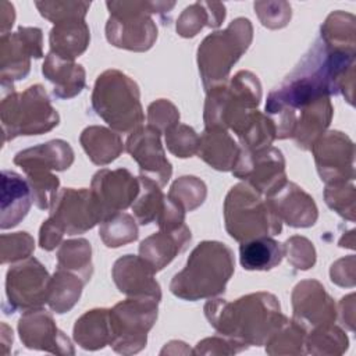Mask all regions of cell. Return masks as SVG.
Instances as JSON below:
<instances>
[{
  "mask_svg": "<svg viewBox=\"0 0 356 356\" xmlns=\"http://www.w3.org/2000/svg\"><path fill=\"white\" fill-rule=\"evenodd\" d=\"M261 100V85L250 71L236 72L229 82L207 90L204 103V129H231L241 132Z\"/></svg>",
  "mask_w": 356,
  "mask_h": 356,
  "instance_id": "cell-3",
  "label": "cell"
},
{
  "mask_svg": "<svg viewBox=\"0 0 356 356\" xmlns=\"http://www.w3.org/2000/svg\"><path fill=\"white\" fill-rule=\"evenodd\" d=\"M24 172L31 186L32 199L36 207L40 210L50 209L56 195L58 193V178L51 171L42 168H29Z\"/></svg>",
  "mask_w": 356,
  "mask_h": 356,
  "instance_id": "cell-40",
  "label": "cell"
},
{
  "mask_svg": "<svg viewBox=\"0 0 356 356\" xmlns=\"http://www.w3.org/2000/svg\"><path fill=\"white\" fill-rule=\"evenodd\" d=\"M154 268L140 256L125 254L113 266V280L127 296H150L161 300V289L154 278Z\"/></svg>",
  "mask_w": 356,
  "mask_h": 356,
  "instance_id": "cell-20",
  "label": "cell"
},
{
  "mask_svg": "<svg viewBox=\"0 0 356 356\" xmlns=\"http://www.w3.org/2000/svg\"><path fill=\"white\" fill-rule=\"evenodd\" d=\"M288 261L298 270H309L316 263L313 243L303 236H292L284 243Z\"/></svg>",
  "mask_w": 356,
  "mask_h": 356,
  "instance_id": "cell-46",
  "label": "cell"
},
{
  "mask_svg": "<svg viewBox=\"0 0 356 356\" xmlns=\"http://www.w3.org/2000/svg\"><path fill=\"white\" fill-rule=\"evenodd\" d=\"M277 217L293 228L314 225L318 213L310 195L293 182H285L277 192L266 197Z\"/></svg>",
  "mask_w": 356,
  "mask_h": 356,
  "instance_id": "cell-19",
  "label": "cell"
},
{
  "mask_svg": "<svg viewBox=\"0 0 356 356\" xmlns=\"http://www.w3.org/2000/svg\"><path fill=\"white\" fill-rule=\"evenodd\" d=\"M285 256L284 245L271 236L241 242L239 261L245 270L267 271L277 267Z\"/></svg>",
  "mask_w": 356,
  "mask_h": 356,
  "instance_id": "cell-28",
  "label": "cell"
},
{
  "mask_svg": "<svg viewBox=\"0 0 356 356\" xmlns=\"http://www.w3.org/2000/svg\"><path fill=\"white\" fill-rule=\"evenodd\" d=\"M42 29L19 26L14 33L0 38V76L1 86H13L14 81L24 79L31 70V57L43 56Z\"/></svg>",
  "mask_w": 356,
  "mask_h": 356,
  "instance_id": "cell-13",
  "label": "cell"
},
{
  "mask_svg": "<svg viewBox=\"0 0 356 356\" xmlns=\"http://www.w3.org/2000/svg\"><path fill=\"white\" fill-rule=\"evenodd\" d=\"M200 136L193 128L185 124H177L165 132L167 149L177 157L186 159L197 153Z\"/></svg>",
  "mask_w": 356,
  "mask_h": 356,
  "instance_id": "cell-43",
  "label": "cell"
},
{
  "mask_svg": "<svg viewBox=\"0 0 356 356\" xmlns=\"http://www.w3.org/2000/svg\"><path fill=\"white\" fill-rule=\"evenodd\" d=\"M18 334L29 349L50 352L54 355H74L68 337L60 331L50 313L42 307L24 312L18 321Z\"/></svg>",
  "mask_w": 356,
  "mask_h": 356,
  "instance_id": "cell-17",
  "label": "cell"
},
{
  "mask_svg": "<svg viewBox=\"0 0 356 356\" xmlns=\"http://www.w3.org/2000/svg\"><path fill=\"white\" fill-rule=\"evenodd\" d=\"M57 268L76 274L86 284L93 273L90 243L83 238L64 241L57 252Z\"/></svg>",
  "mask_w": 356,
  "mask_h": 356,
  "instance_id": "cell-34",
  "label": "cell"
},
{
  "mask_svg": "<svg viewBox=\"0 0 356 356\" xmlns=\"http://www.w3.org/2000/svg\"><path fill=\"white\" fill-rule=\"evenodd\" d=\"M89 40L90 32L83 18H72L54 24L49 35L50 51L72 61L86 50Z\"/></svg>",
  "mask_w": 356,
  "mask_h": 356,
  "instance_id": "cell-27",
  "label": "cell"
},
{
  "mask_svg": "<svg viewBox=\"0 0 356 356\" xmlns=\"http://www.w3.org/2000/svg\"><path fill=\"white\" fill-rule=\"evenodd\" d=\"M256 14L260 22L270 28H284L291 19V6L286 1H256Z\"/></svg>",
  "mask_w": 356,
  "mask_h": 356,
  "instance_id": "cell-47",
  "label": "cell"
},
{
  "mask_svg": "<svg viewBox=\"0 0 356 356\" xmlns=\"http://www.w3.org/2000/svg\"><path fill=\"white\" fill-rule=\"evenodd\" d=\"M355 17L343 11H335L321 25L320 40L331 50L355 53Z\"/></svg>",
  "mask_w": 356,
  "mask_h": 356,
  "instance_id": "cell-32",
  "label": "cell"
},
{
  "mask_svg": "<svg viewBox=\"0 0 356 356\" xmlns=\"http://www.w3.org/2000/svg\"><path fill=\"white\" fill-rule=\"evenodd\" d=\"M90 191L104 221L132 206L139 193V178L125 168H103L93 175Z\"/></svg>",
  "mask_w": 356,
  "mask_h": 356,
  "instance_id": "cell-15",
  "label": "cell"
},
{
  "mask_svg": "<svg viewBox=\"0 0 356 356\" xmlns=\"http://www.w3.org/2000/svg\"><path fill=\"white\" fill-rule=\"evenodd\" d=\"M239 150V145L225 129H204L196 154L218 171H232Z\"/></svg>",
  "mask_w": 356,
  "mask_h": 356,
  "instance_id": "cell-26",
  "label": "cell"
},
{
  "mask_svg": "<svg viewBox=\"0 0 356 356\" xmlns=\"http://www.w3.org/2000/svg\"><path fill=\"white\" fill-rule=\"evenodd\" d=\"M3 143L21 135H40L58 125V113L42 85H32L18 93L14 89L0 104Z\"/></svg>",
  "mask_w": 356,
  "mask_h": 356,
  "instance_id": "cell-8",
  "label": "cell"
},
{
  "mask_svg": "<svg viewBox=\"0 0 356 356\" xmlns=\"http://www.w3.org/2000/svg\"><path fill=\"white\" fill-rule=\"evenodd\" d=\"M192 239L191 229L184 224L174 229H160L152 234L139 245V256L143 257L154 271L163 270L184 252Z\"/></svg>",
  "mask_w": 356,
  "mask_h": 356,
  "instance_id": "cell-22",
  "label": "cell"
},
{
  "mask_svg": "<svg viewBox=\"0 0 356 356\" xmlns=\"http://www.w3.org/2000/svg\"><path fill=\"white\" fill-rule=\"evenodd\" d=\"M110 18L106 24L107 40L121 49L149 50L157 39V26L150 14L170 11L174 1H107Z\"/></svg>",
  "mask_w": 356,
  "mask_h": 356,
  "instance_id": "cell-6",
  "label": "cell"
},
{
  "mask_svg": "<svg viewBox=\"0 0 356 356\" xmlns=\"http://www.w3.org/2000/svg\"><path fill=\"white\" fill-rule=\"evenodd\" d=\"M207 191L206 185L202 179L185 175L178 178L168 192V197L175 202L185 211H192L197 209L206 199Z\"/></svg>",
  "mask_w": 356,
  "mask_h": 356,
  "instance_id": "cell-41",
  "label": "cell"
},
{
  "mask_svg": "<svg viewBox=\"0 0 356 356\" xmlns=\"http://www.w3.org/2000/svg\"><path fill=\"white\" fill-rule=\"evenodd\" d=\"M35 249L33 238L28 232H14L1 235V264L21 261L31 257Z\"/></svg>",
  "mask_w": 356,
  "mask_h": 356,
  "instance_id": "cell-45",
  "label": "cell"
},
{
  "mask_svg": "<svg viewBox=\"0 0 356 356\" xmlns=\"http://www.w3.org/2000/svg\"><path fill=\"white\" fill-rule=\"evenodd\" d=\"M210 325L222 337L248 346H261L285 316L278 299L268 292L245 295L236 300L211 299L204 305Z\"/></svg>",
  "mask_w": 356,
  "mask_h": 356,
  "instance_id": "cell-1",
  "label": "cell"
},
{
  "mask_svg": "<svg viewBox=\"0 0 356 356\" xmlns=\"http://www.w3.org/2000/svg\"><path fill=\"white\" fill-rule=\"evenodd\" d=\"M74 161V150L63 139H54L33 147L21 150L14 157V164L22 171L29 168H42L49 171H64Z\"/></svg>",
  "mask_w": 356,
  "mask_h": 356,
  "instance_id": "cell-24",
  "label": "cell"
},
{
  "mask_svg": "<svg viewBox=\"0 0 356 356\" xmlns=\"http://www.w3.org/2000/svg\"><path fill=\"white\" fill-rule=\"evenodd\" d=\"M127 152L138 163L140 175L147 177L164 186L172 174L171 163L167 160L160 132L150 125H142L132 131L125 143Z\"/></svg>",
  "mask_w": 356,
  "mask_h": 356,
  "instance_id": "cell-16",
  "label": "cell"
},
{
  "mask_svg": "<svg viewBox=\"0 0 356 356\" xmlns=\"http://www.w3.org/2000/svg\"><path fill=\"white\" fill-rule=\"evenodd\" d=\"M232 174L267 197L286 182L285 159L273 146L256 152L241 147Z\"/></svg>",
  "mask_w": 356,
  "mask_h": 356,
  "instance_id": "cell-11",
  "label": "cell"
},
{
  "mask_svg": "<svg viewBox=\"0 0 356 356\" xmlns=\"http://www.w3.org/2000/svg\"><path fill=\"white\" fill-rule=\"evenodd\" d=\"M324 199L330 209L343 218L355 220V186L353 181L330 184L325 186Z\"/></svg>",
  "mask_w": 356,
  "mask_h": 356,
  "instance_id": "cell-42",
  "label": "cell"
},
{
  "mask_svg": "<svg viewBox=\"0 0 356 356\" xmlns=\"http://www.w3.org/2000/svg\"><path fill=\"white\" fill-rule=\"evenodd\" d=\"M147 121L149 125L157 129L160 134H165L179 122V113L171 102L159 99L149 106Z\"/></svg>",
  "mask_w": 356,
  "mask_h": 356,
  "instance_id": "cell-48",
  "label": "cell"
},
{
  "mask_svg": "<svg viewBox=\"0 0 356 356\" xmlns=\"http://www.w3.org/2000/svg\"><path fill=\"white\" fill-rule=\"evenodd\" d=\"M160 300L150 296H128L110 309V346L122 355L138 353L146 346L147 332L157 320Z\"/></svg>",
  "mask_w": 356,
  "mask_h": 356,
  "instance_id": "cell-9",
  "label": "cell"
},
{
  "mask_svg": "<svg viewBox=\"0 0 356 356\" xmlns=\"http://www.w3.org/2000/svg\"><path fill=\"white\" fill-rule=\"evenodd\" d=\"M99 235L107 248L124 246L138 239L136 221L127 213H117L100 224Z\"/></svg>",
  "mask_w": 356,
  "mask_h": 356,
  "instance_id": "cell-39",
  "label": "cell"
},
{
  "mask_svg": "<svg viewBox=\"0 0 356 356\" xmlns=\"http://www.w3.org/2000/svg\"><path fill=\"white\" fill-rule=\"evenodd\" d=\"M225 18L222 3L197 1L186 7L177 21V32L184 38H193L203 26L217 28Z\"/></svg>",
  "mask_w": 356,
  "mask_h": 356,
  "instance_id": "cell-31",
  "label": "cell"
},
{
  "mask_svg": "<svg viewBox=\"0 0 356 356\" xmlns=\"http://www.w3.org/2000/svg\"><path fill=\"white\" fill-rule=\"evenodd\" d=\"M305 352L313 355H341L348 349V337L332 324L313 328L306 337Z\"/></svg>",
  "mask_w": 356,
  "mask_h": 356,
  "instance_id": "cell-38",
  "label": "cell"
},
{
  "mask_svg": "<svg viewBox=\"0 0 356 356\" xmlns=\"http://www.w3.org/2000/svg\"><path fill=\"white\" fill-rule=\"evenodd\" d=\"M355 261H352L348 268H343V259H339L338 261H335L331 266L330 270V275H331V281L335 282L337 285L341 286H352L355 284Z\"/></svg>",
  "mask_w": 356,
  "mask_h": 356,
  "instance_id": "cell-51",
  "label": "cell"
},
{
  "mask_svg": "<svg viewBox=\"0 0 356 356\" xmlns=\"http://www.w3.org/2000/svg\"><path fill=\"white\" fill-rule=\"evenodd\" d=\"M252 38L250 21L236 18L225 29L203 39L197 49V65L206 92L227 82L232 65L248 50Z\"/></svg>",
  "mask_w": 356,
  "mask_h": 356,
  "instance_id": "cell-7",
  "label": "cell"
},
{
  "mask_svg": "<svg viewBox=\"0 0 356 356\" xmlns=\"http://www.w3.org/2000/svg\"><path fill=\"white\" fill-rule=\"evenodd\" d=\"M92 107L118 132L131 134L145 121L136 82L118 70H107L97 76L92 92Z\"/></svg>",
  "mask_w": 356,
  "mask_h": 356,
  "instance_id": "cell-4",
  "label": "cell"
},
{
  "mask_svg": "<svg viewBox=\"0 0 356 356\" xmlns=\"http://www.w3.org/2000/svg\"><path fill=\"white\" fill-rule=\"evenodd\" d=\"M49 220L64 234L78 235L102 222L103 217L90 189L65 188L56 195Z\"/></svg>",
  "mask_w": 356,
  "mask_h": 356,
  "instance_id": "cell-12",
  "label": "cell"
},
{
  "mask_svg": "<svg viewBox=\"0 0 356 356\" xmlns=\"http://www.w3.org/2000/svg\"><path fill=\"white\" fill-rule=\"evenodd\" d=\"M334 114L330 97L313 100L298 108L292 118L291 138L295 139L298 147L310 150L313 143L325 132Z\"/></svg>",
  "mask_w": 356,
  "mask_h": 356,
  "instance_id": "cell-21",
  "label": "cell"
},
{
  "mask_svg": "<svg viewBox=\"0 0 356 356\" xmlns=\"http://www.w3.org/2000/svg\"><path fill=\"white\" fill-rule=\"evenodd\" d=\"M35 6L42 17L58 24L72 18H85L90 1H36Z\"/></svg>",
  "mask_w": 356,
  "mask_h": 356,
  "instance_id": "cell-44",
  "label": "cell"
},
{
  "mask_svg": "<svg viewBox=\"0 0 356 356\" xmlns=\"http://www.w3.org/2000/svg\"><path fill=\"white\" fill-rule=\"evenodd\" d=\"M224 220L228 235L238 242L278 235L282 229V221L266 196L245 182L232 186L227 193Z\"/></svg>",
  "mask_w": 356,
  "mask_h": 356,
  "instance_id": "cell-5",
  "label": "cell"
},
{
  "mask_svg": "<svg viewBox=\"0 0 356 356\" xmlns=\"http://www.w3.org/2000/svg\"><path fill=\"white\" fill-rule=\"evenodd\" d=\"M42 72L53 83V95L58 99H71L85 88V70L72 60L50 51L42 65Z\"/></svg>",
  "mask_w": 356,
  "mask_h": 356,
  "instance_id": "cell-25",
  "label": "cell"
},
{
  "mask_svg": "<svg viewBox=\"0 0 356 356\" xmlns=\"http://www.w3.org/2000/svg\"><path fill=\"white\" fill-rule=\"evenodd\" d=\"M235 270L229 246L217 241H203L191 253L185 267L177 273L170 291L184 300H199L224 293Z\"/></svg>",
  "mask_w": 356,
  "mask_h": 356,
  "instance_id": "cell-2",
  "label": "cell"
},
{
  "mask_svg": "<svg viewBox=\"0 0 356 356\" xmlns=\"http://www.w3.org/2000/svg\"><path fill=\"white\" fill-rule=\"evenodd\" d=\"M293 320L305 330L334 324L337 309L325 288L316 280L299 282L292 292Z\"/></svg>",
  "mask_w": 356,
  "mask_h": 356,
  "instance_id": "cell-18",
  "label": "cell"
},
{
  "mask_svg": "<svg viewBox=\"0 0 356 356\" xmlns=\"http://www.w3.org/2000/svg\"><path fill=\"white\" fill-rule=\"evenodd\" d=\"M305 341L306 330L293 318L285 317L264 345L268 355H302L305 353Z\"/></svg>",
  "mask_w": 356,
  "mask_h": 356,
  "instance_id": "cell-36",
  "label": "cell"
},
{
  "mask_svg": "<svg viewBox=\"0 0 356 356\" xmlns=\"http://www.w3.org/2000/svg\"><path fill=\"white\" fill-rule=\"evenodd\" d=\"M85 282L74 273L57 268L50 280L47 305L56 313L70 312L79 300Z\"/></svg>",
  "mask_w": 356,
  "mask_h": 356,
  "instance_id": "cell-33",
  "label": "cell"
},
{
  "mask_svg": "<svg viewBox=\"0 0 356 356\" xmlns=\"http://www.w3.org/2000/svg\"><path fill=\"white\" fill-rule=\"evenodd\" d=\"M236 136L241 140L239 146L250 152L267 149L271 146L274 139H277L273 121L259 110L250 115L249 121Z\"/></svg>",
  "mask_w": 356,
  "mask_h": 356,
  "instance_id": "cell-37",
  "label": "cell"
},
{
  "mask_svg": "<svg viewBox=\"0 0 356 356\" xmlns=\"http://www.w3.org/2000/svg\"><path fill=\"white\" fill-rule=\"evenodd\" d=\"M32 202L28 181L15 171L4 170L1 172V229L18 225L28 214Z\"/></svg>",
  "mask_w": 356,
  "mask_h": 356,
  "instance_id": "cell-23",
  "label": "cell"
},
{
  "mask_svg": "<svg viewBox=\"0 0 356 356\" xmlns=\"http://www.w3.org/2000/svg\"><path fill=\"white\" fill-rule=\"evenodd\" d=\"M245 348L239 345L238 342L228 339L225 337H213V338H206L200 341L193 353L195 355H231V353H238L243 350Z\"/></svg>",
  "mask_w": 356,
  "mask_h": 356,
  "instance_id": "cell-49",
  "label": "cell"
},
{
  "mask_svg": "<svg viewBox=\"0 0 356 356\" xmlns=\"http://www.w3.org/2000/svg\"><path fill=\"white\" fill-rule=\"evenodd\" d=\"M81 145L92 163L106 165L114 161L124 150L121 136L104 127L92 125L82 131Z\"/></svg>",
  "mask_w": 356,
  "mask_h": 356,
  "instance_id": "cell-30",
  "label": "cell"
},
{
  "mask_svg": "<svg viewBox=\"0 0 356 356\" xmlns=\"http://www.w3.org/2000/svg\"><path fill=\"white\" fill-rule=\"evenodd\" d=\"M0 7H1V19H0L1 21V35H6V33H8L7 31L14 24L15 14H14L13 4H10L8 1H1Z\"/></svg>",
  "mask_w": 356,
  "mask_h": 356,
  "instance_id": "cell-52",
  "label": "cell"
},
{
  "mask_svg": "<svg viewBox=\"0 0 356 356\" xmlns=\"http://www.w3.org/2000/svg\"><path fill=\"white\" fill-rule=\"evenodd\" d=\"M63 235L64 232L60 231L49 218L46 221H43L42 227H40V231H39V245L43 250H53L56 249L61 239H63Z\"/></svg>",
  "mask_w": 356,
  "mask_h": 356,
  "instance_id": "cell-50",
  "label": "cell"
},
{
  "mask_svg": "<svg viewBox=\"0 0 356 356\" xmlns=\"http://www.w3.org/2000/svg\"><path fill=\"white\" fill-rule=\"evenodd\" d=\"M50 280L44 266L32 256L11 266L6 275L4 313L42 307L49 300Z\"/></svg>",
  "mask_w": 356,
  "mask_h": 356,
  "instance_id": "cell-10",
  "label": "cell"
},
{
  "mask_svg": "<svg viewBox=\"0 0 356 356\" xmlns=\"http://www.w3.org/2000/svg\"><path fill=\"white\" fill-rule=\"evenodd\" d=\"M321 181L327 185L355 179V145L339 131L324 132L310 149Z\"/></svg>",
  "mask_w": 356,
  "mask_h": 356,
  "instance_id": "cell-14",
  "label": "cell"
},
{
  "mask_svg": "<svg viewBox=\"0 0 356 356\" xmlns=\"http://www.w3.org/2000/svg\"><path fill=\"white\" fill-rule=\"evenodd\" d=\"M75 342L86 350H97L110 343V310L93 309L82 314L74 325Z\"/></svg>",
  "mask_w": 356,
  "mask_h": 356,
  "instance_id": "cell-29",
  "label": "cell"
},
{
  "mask_svg": "<svg viewBox=\"0 0 356 356\" xmlns=\"http://www.w3.org/2000/svg\"><path fill=\"white\" fill-rule=\"evenodd\" d=\"M139 178V193L132 203V211L140 225L157 221L164 210L167 196L163 195L160 185L147 177Z\"/></svg>",
  "mask_w": 356,
  "mask_h": 356,
  "instance_id": "cell-35",
  "label": "cell"
}]
</instances>
